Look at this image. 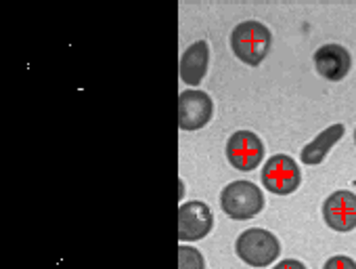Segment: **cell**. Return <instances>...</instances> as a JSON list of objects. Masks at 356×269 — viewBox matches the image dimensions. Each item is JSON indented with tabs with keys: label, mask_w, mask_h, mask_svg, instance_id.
I'll return each instance as SVG.
<instances>
[{
	"label": "cell",
	"mask_w": 356,
	"mask_h": 269,
	"mask_svg": "<svg viewBox=\"0 0 356 269\" xmlns=\"http://www.w3.org/2000/svg\"><path fill=\"white\" fill-rule=\"evenodd\" d=\"M323 219L333 231L356 229V194L350 190H337L323 202Z\"/></svg>",
	"instance_id": "8"
},
{
	"label": "cell",
	"mask_w": 356,
	"mask_h": 269,
	"mask_svg": "<svg viewBox=\"0 0 356 269\" xmlns=\"http://www.w3.org/2000/svg\"><path fill=\"white\" fill-rule=\"evenodd\" d=\"M273 45L270 30L256 20L241 22L231 32V49L239 61L245 66H260Z\"/></svg>",
	"instance_id": "1"
},
{
	"label": "cell",
	"mask_w": 356,
	"mask_h": 269,
	"mask_svg": "<svg viewBox=\"0 0 356 269\" xmlns=\"http://www.w3.org/2000/svg\"><path fill=\"white\" fill-rule=\"evenodd\" d=\"M214 114V101L208 93L197 89H187L178 95V128L200 130Z\"/></svg>",
	"instance_id": "6"
},
{
	"label": "cell",
	"mask_w": 356,
	"mask_h": 269,
	"mask_svg": "<svg viewBox=\"0 0 356 269\" xmlns=\"http://www.w3.org/2000/svg\"><path fill=\"white\" fill-rule=\"evenodd\" d=\"M273 269H306V265L302 261H298V259H283Z\"/></svg>",
	"instance_id": "14"
},
{
	"label": "cell",
	"mask_w": 356,
	"mask_h": 269,
	"mask_svg": "<svg viewBox=\"0 0 356 269\" xmlns=\"http://www.w3.org/2000/svg\"><path fill=\"white\" fill-rule=\"evenodd\" d=\"M354 144H356V128H354Z\"/></svg>",
	"instance_id": "15"
},
{
	"label": "cell",
	"mask_w": 356,
	"mask_h": 269,
	"mask_svg": "<svg viewBox=\"0 0 356 269\" xmlns=\"http://www.w3.org/2000/svg\"><path fill=\"white\" fill-rule=\"evenodd\" d=\"M343 132H346V128H343V124H339V122L327 126L325 130H321L310 144H306V146L302 148V152H300L302 164H306V167H316V164L325 162V158L329 156V152L333 150V146L343 137Z\"/></svg>",
	"instance_id": "11"
},
{
	"label": "cell",
	"mask_w": 356,
	"mask_h": 269,
	"mask_svg": "<svg viewBox=\"0 0 356 269\" xmlns=\"http://www.w3.org/2000/svg\"><path fill=\"white\" fill-rule=\"evenodd\" d=\"M312 61H314L318 76H323L325 80H331V82L343 80L352 70L350 51L341 45H335V43L318 47L312 55Z\"/></svg>",
	"instance_id": "9"
},
{
	"label": "cell",
	"mask_w": 356,
	"mask_h": 269,
	"mask_svg": "<svg viewBox=\"0 0 356 269\" xmlns=\"http://www.w3.org/2000/svg\"><path fill=\"white\" fill-rule=\"evenodd\" d=\"M264 196L252 181H233L220 192V208L233 221H248L262 213Z\"/></svg>",
	"instance_id": "3"
},
{
	"label": "cell",
	"mask_w": 356,
	"mask_h": 269,
	"mask_svg": "<svg viewBox=\"0 0 356 269\" xmlns=\"http://www.w3.org/2000/svg\"><path fill=\"white\" fill-rule=\"evenodd\" d=\"M323 269H356V261L346 254H335L325 261Z\"/></svg>",
	"instance_id": "13"
},
{
	"label": "cell",
	"mask_w": 356,
	"mask_h": 269,
	"mask_svg": "<svg viewBox=\"0 0 356 269\" xmlns=\"http://www.w3.org/2000/svg\"><path fill=\"white\" fill-rule=\"evenodd\" d=\"M262 185L270 194L277 196H289L293 194L302 183V171L296 164V160L287 154H275L270 156L262 167Z\"/></svg>",
	"instance_id": "4"
},
{
	"label": "cell",
	"mask_w": 356,
	"mask_h": 269,
	"mask_svg": "<svg viewBox=\"0 0 356 269\" xmlns=\"http://www.w3.org/2000/svg\"><path fill=\"white\" fill-rule=\"evenodd\" d=\"M214 227L212 208L202 200L183 202L178 208V240L197 242L204 240Z\"/></svg>",
	"instance_id": "7"
},
{
	"label": "cell",
	"mask_w": 356,
	"mask_h": 269,
	"mask_svg": "<svg viewBox=\"0 0 356 269\" xmlns=\"http://www.w3.org/2000/svg\"><path fill=\"white\" fill-rule=\"evenodd\" d=\"M264 158V144L252 130H237L227 141V160L233 169L250 173L260 167Z\"/></svg>",
	"instance_id": "5"
},
{
	"label": "cell",
	"mask_w": 356,
	"mask_h": 269,
	"mask_svg": "<svg viewBox=\"0 0 356 269\" xmlns=\"http://www.w3.org/2000/svg\"><path fill=\"white\" fill-rule=\"evenodd\" d=\"M208 66H210V47L206 40H197L183 51L181 61H178V74H181V80L185 84L197 89V84H202V80L208 74Z\"/></svg>",
	"instance_id": "10"
},
{
	"label": "cell",
	"mask_w": 356,
	"mask_h": 269,
	"mask_svg": "<svg viewBox=\"0 0 356 269\" xmlns=\"http://www.w3.org/2000/svg\"><path fill=\"white\" fill-rule=\"evenodd\" d=\"M235 252L250 267H268L279 259L281 242L273 231L252 227L239 233L235 242Z\"/></svg>",
	"instance_id": "2"
},
{
	"label": "cell",
	"mask_w": 356,
	"mask_h": 269,
	"mask_svg": "<svg viewBox=\"0 0 356 269\" xmlns=\"http://www.w3.org/2000/svg\"><path fill=\"white\" fill-rule=\"evenodd\" d=\"M178 269H206V259L197 248L178 246Z\"/></svg>",
	"instance_id": "12"
}]
</instances>
